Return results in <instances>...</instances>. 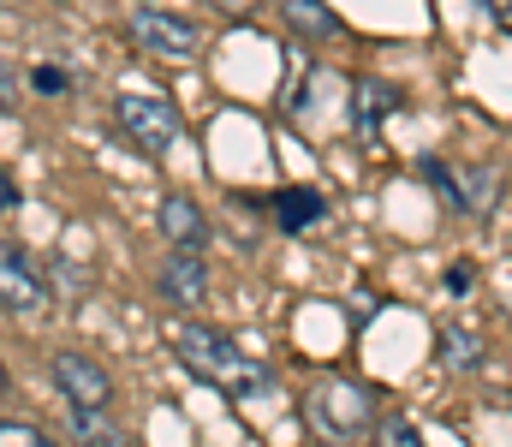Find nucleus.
I'll return each mask as SVG.
<instances>
[{"label": "nucleus", "mask_w": 512, "mask_h": 447, "mask_svg": "<svg viewBox=\"0 0 512 447\" xmlns=\"http://www.w3.org/2000/svg\"><path fill=\"white\" fill-rule=\"evenodd\" d=\"M167 340H173L179 364H185L191 376H203V382H221V388H239V394L274 388V376H268V370H256L251 358H245V346H233V334H221V328L173 322V328H167Z\"/></svg>", "instance_id": "nucleus-1"}, {"label": "nucleus", "mask_w": 512, "mask_h": 447, "mask_svg": "<svg viewBox=\"0 0 512 447\" xmlns=\"http://www.w3.org/2000/svg\"><path fill=\"white\" fill-rule=\"evenodd\" d=\"M310 418H316L322 436L352 442V436H364L376 424V388H364V382H322L310 394Z\"/></svg>", "instance_id": "nucleus-2"}, {"label": "nucleus", "mask_w": 512, "mask_h": 447, "mask_svg": "<svg viewBox=\"0 0 512 447\" xmlns=\"http://www.w3.org/2000/svg\"><path fill=\"white\" fill-rule=\"evenodd\" d=\"M114 114H120L126 138L143 149V155H167V149L179 144V108H173L167 96H120Z\"/></svg>", "instance_id": "nucleus-3"}, {"label": "nucleus", "mask_w": 512, "mask_h": 447, "mask_svg": "<svg viewBox=\"0 0 512 447\" xmlns=\"http://www.w3.org/2000/svg\"><path fill=\"white\" fill-rule=\"evenodd\" d=\"M423 179H429L459 215H489L495 197H501V173H495V167H441V161L429 155V161H423Z\"/></svg>", "instance_id": "nucleus-4"}, {"label": "nucleus", "mask_w": 512, "mask_h": 447, "mask_svg": "<svg viewBox=\"0 0 512 447\" xmlns=\"http://www.w3.org/2000/svg\"><path fill=\"white\" fill-rule=\"evenodd\" d=\"M131 36H137V48H149L155 60H197V48H203V30H197L191 18H179V12H149V0H143V12H131Z\"/></svg>", "instance_id": "nucleus-5"}, {"label": "nucleus", "mask_w": 512, "mask_h": 447, "mask_svg": "<svg viewBox=\"0 0 512 447\" xmlns=\"http://www.w3.org/2000/svg\"><path fill=\"white\" fill-rule=\"evenodd\" d=\"M54 382H60V394H66V406L72 412H102L108 400H114V382H108V370L96 364V358H84V352H54Z\"/></svg>", "instance_id": "nucleus-6"}, {"label": "nucleus", "mask_w": 512, "mask_h": 447, "mask_svg": "<svg viewBox=\"0 0 512 447\" xmlns=\"http://www.w3.org/2000/svg\"><path fill=\"white\" fill-rule=\"evenodd\" d=\"M161 298H173L179 310H197L209 298V263L191 245H173V257L161 263Z\"/></svg>", "instance_id": "nucleus-7"}, {"label": "nucleus", "mask_w": 512, "mask_h": 447, "mask_svg": "<svg viewBox=\"0 0 512 447\" xmlns=\"http://www.w3.org/2000/svg\"><path fill=\"white\" fill-rule=\"evenodd\" d=\"M0 304L6 310H36L42 304V275L30 269V257L12 239H0Z\"/></svg>", "instance_id": "nucleus-8"}, {"label": "nucleus", "mask_w": 512, "mask_h": 447, "mask_svg": "<svg viewBox=\"0 0 512 447\" xmlns=\"http://www.w3.org/2000/svg\"><path fill=\"white\" fill-rule=\"evenodd\" d=\"M483 358H489V346H483V334H477V328L447 322V328L435 334V364H441V370L471 376V370H483Z\"/></svg>", "instance_id": "nucleus-9"}, {"label": "nucleus", "mask_w": 512, "mask_h": 447, "mask_svg": "<svg viewBox=\"0 0 512 447\" xmlns=\"http://www.w3.org/2000/svg\"><path fill=\"white\" fill-rule=\"evenodd\" d=\"M280 12H286V24H292L298 36H310V42L340 36V18L328 12V0H280Z\"/></svg>", "instance_id": "nucleus-10"}, {"label": "nucleus", "mask_w": 512, "mask_h": 447, "mask_svg": "<svg viewBox=\"0 0 512 447\" xmlns=\"http://www.w3.org/2000/svg\"><path fill=\"white\" fill-rule=\"evenodd\" d=\"M161 233H167L173 245H191V251H203V215H197V203H185V197H167V203H161Z\"/></svg>", "instance_id": "nucleus-11"}, {"label": "nucleus", "mask_w": 512, "mask_h": 447, "mask_svg": "<svg viewBox=\"0 0 512 447\" xmlns=\"http://www.w3.org/2000/svg\"><path fill=\"white\" fill-rule=\"evenodd\" d=\"M274 221H280L286 233L316 227V221H322V191H280V197H274Z\"/></svg>", "instance_id": "nucleus-12"}, {"label": "nucleus", "mask_w": 512, "mask_h": 447, "mask_svg": "<svg viewBox=\"0 0 512 447\" xmlns=\"http://www.w3.org/2000/svg\"><path fill=\"white\" fill-rule=\"evenodd\" d=\"M352 96H358V132H364V138L376 132V120H382L387 108L399 102V90H393V84H382V78H358V84H352Z\"/></svg>", "instance_id": "nucleus-13"}, {"label": "nucleus", "mask_w": 512, "mask_h": 447, "mask_svg": "<svg viewBox=\"0 0 512 447\" xmlns=\"http://www.w3.org/2000/svg\"><path fill=\"white\" fill-rule=\"evenodd\" d=\"M376 436H382L387 447H417V424H411V418H382Z\"/></svg>", "instance_id": "nucleus-14"}, {"label": "nucleus", "mask_w": 512, "mask_h": 447, "mask_svg": "<svg viewBox=\"0 0 512 447\" xmlns=\"http://www.w3.org/2000/svg\"><path fill=\"white\" fill-rule=\"evenodd\" d=\"M36 442H48V436H42V424H18V418H12V424H0V447H36Z\"/></svg>", "instance_id": "nucleus-15"}, {"label": "nucleus", "mask_w": 512, "mask_h": 447, "mask_svg": "<svg viewBox=\"0 0 512 447\" xmlns=\"http://www.w3.org/2000/svg\"><path fill=\"white\" fill-rule=\"evenodd\" d=\"M12 108H18V72L0 60V114H12Z\"/></svg>", "instance_id": "nucleus-16"}, {"label": "nucleus", "mask_w": 512, "mask_h": 447, "mask_svg": "<svg viewBox=\"0 0 512 447\" xmlns=\"http://www.w3.org/2000/svg\"><path fill=\"white\" fill-rule=\"evenodd\" d=\"M477 6H483V12H489L501 30H512V0H477Z\"/></svg>", "instance_id": "nucleus-17"}, {"label": "nucleus", "mask_w": 512, "mask_h": 447, "mask_svg": "<svg viewBox=\"0 0 512 447\" xmlns=\"http://www.w3.org/2000/svg\"><path fill=\"white\" fill-rule=\"evenodd\" d=\"M36 90H48V96H54V90H66V78H60L54 66H42V72H36Z\"/></svg>", "instance_id": "nucleus-18"}, {"label": "nucleus", "mask_w": 512, "mask_h": 447, "mask_svg": "<svg viewBox=\"0 0 512 447\" xmlns=\"http://www.w3.org/2000/svg\"><path fill=\"white\" fill-rule=\"evenodd\" d=\"M12 203H18V185H12V179H6V173H0V215H6V209H12Z\"/></svg>", "instance_id": "nucleus-19"}, {"label": "nucleus", "mask_w": 512, "mask_h": 447, "mask_svg": "<svg viewBox=\"0 0 512 447\" xmlns=\"http://www.w3.org/2000/svg\"><path fill=\"white\" fill-rule=\"evenodd\" d=\"M501 310H507V316H512V275H507V298H501Z\"/></svg>", "instance_id": "nucleus-20"}, {"label": "nucleus", "mask_w": 512, "mask_h": 447, "mask_svg": "<svg viewBox=\"0 0 512 447\" xmlns=\"http://www.w3.org/2000/svg\"><path fill=\"white\" fill-rule=\"evenodd\" d=\"M0 394H6V364H0Z\"/></svg>", "instance_id": "nucleus-21"}, {"label": "nucleus", "mask_w": 512, "mask_h": 447, "mask_svg": "<svg viewBox=\"0 0 512 447\" xmlns=\"http://www.w3.org/2000/svg\"><path fill=\"white\" fill-rule=\"evenodd\" d=\"M137 6H143V0H137Z\"/></svg>", "instance_id": "nucleus-22"}, {"label": "nucleus", "mask_w": 512, "mask_h": 447, "mask_svg": "<svg viewBox=\"0 0 512 447\" xmlns=\"http://www.w3.org/2000/svg\"><path fill=\"white\" fill-rule=\"evenodd\" d=\"M0 6H6V0H0Z\"/></svg>", "instance_id": "nucleus-23"}]
</instances>
